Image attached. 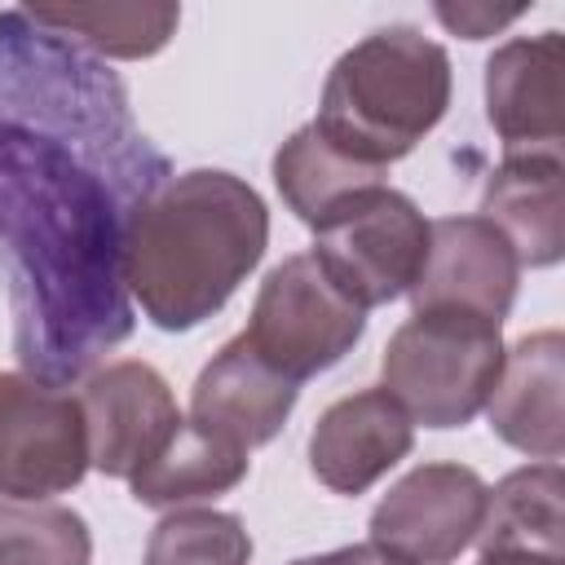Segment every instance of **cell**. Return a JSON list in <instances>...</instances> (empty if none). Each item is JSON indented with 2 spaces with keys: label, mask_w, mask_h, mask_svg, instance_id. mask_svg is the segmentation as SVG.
<instances>
[{
  "label": "cell",
  "mask_w": 565,
  "mask_h": 565,
  "mask_svg": "<svg viewBox=\"0 0 565 565\" xmlns=\"http://www.w3.org/2000/svg\"><path fill=\"white\" fill-rule=\"evenodd\" d=\"M265 199L234 172L190 168L154 181L124 216L119 282L159 331H194L260 265Z\"/></svg>",
  "instance_id": "cell-1"
},
{
  "label": "cell",
  "mask_w": 565,
  "mask_h": 565,
  "mask_svg": "<svg viewBox=\"0 0 565 565\" xmlns=\"http://www.w3.org/2000/svg\"><path fill=\"white\" fill-rule=\"evenodd\" d=\"M450 106V57L419 26L393 22L335 57L322 84L318 128L353 159L388 168L406 159Z\"/></svg>",
  "instance_id": "cell-2"
},
{
  "label": "cell",
  "mask_w": 565,
  "mask_h": 565,
  "mask_svg": "<svg viewBox=\"0 0 565 565\" xmlns=\"http://www.w3.org/2000/svg\"><path fill=\"white\" fill-rule=\"evenodd\" d=\"M503 371L499 322L468 313H411L384 344V393L424 428L472 424Z\"/></svg>",
  "instance_id": "cell-3"
},
{
  "label": "cell",
  "mask_w": 565,
  "mask_h": 565,
  "mask_svg": "<svg viewBox=\"0 0 565 565\" xmlns=\"http://www.w3.org/2000/svg\"><path fill=\"white\" fill-rule=\"evenodd\" d=\"M362 331L366 309L331 282L313 252H296L265 274L247 331L238 335L282 380L305 384L318 371L335 366L362 340Z\"/></svg>",
  "instance_id": "cell-4"
},
{
  "label": "cell",
  "mask_w": 565,
  "mask_h": 565,
  "mask_svg": "<svg viewBox=\"0 0 565 565\" xmlns=\"http://www.w3.org/2000/svg\"><path fill=\"white\" fill-rule=\"evenodd\" d=\"M309 252L353 305L375 309L411 291L428 252V221L411 194L375 185L322 225Z\"/></svg>",
  "instance_id": "cell-5"
},
{
  "label": "cell",
  "mask_w": 565,
  "mask_h": 565,
  "mask_svg": "<svg viewBox=\"0 0 565 565\" xmlns=\"http://www.w3.org/2000/svg\"><path fill=\"white\" fill-rule=\"evenodd\" d=\"M88 472V433L79 397L0 371V494L9 503H44Z\"/></svg>",
  "instance_id": "cell-6"
},
{
  "label": "cell",
  "mask_w": 565,
  "mask_h": 565,
  "mask_svg": "<svg viewBox=\"0 0 565 565\" xmlns=\"http://www.w3.org/2000/svg\"><path fill=\"white\" fill-rule=\"evenodd\" d=\"M486 490L468 463H419L375 503L371 543L397 565H450L481 530Z\"/></svg>",
  "instance_id": "cell-7"
},
{
  "label": "cell",
  "mask_w": 565,
  "mask_h": 565,
  "mask_svg": "<svg viewBox=\"0 0 565 565\" xmlns=\"http://www.w3.org/2000/svg\"><path fill=\"white\" fill-rule=\"evenodd\" d=\"M79 411L88 433V468L119 481H132L181 428L168 380L137 358H119L93 371L84 380Z\"/></svg>",
  "instance_id": "cell-8"
},
{
  "label": "cell",
  "mask_w": 565,
  "mask_h": 565,
  "mask_svg": "<svg viewBox=\"0 0 565 565\" xmlns=\"http://www.w3.org/2000/svg\"><path fill=\"white\" fill-rule=\"evenodd\" d=\"M521 265L508 238L481 216L428 221V252L411 282L415 313H468L499 322L516 300Z\"/></svg>",
  "instance_id": "cell-9"
},
{
  "label": "cell",
  "mask_w": 565,
  "mask_h": 565,
  "mask_svg": "<svg viewBox=\"0 0 565 565\" xmlns=\"http://www.w3.org/2000/svg\"><path fill=\"white\" fill-rule=\"evenodd\" d=\"M415 446L411 415L384 388H358L335 397L309 433V468L335 494L371 490Z\"/></svg>",
  "instance_id": "cell-10"
},
{
  "label": "cell",
  "mask_w": 565,
  "mask_h": 565,
  "mask_svg": "<svg viewBox=\"0 0 565 565\" xmlns=\"http://www.w3.org/2000/svg\"><path fill=\"white\" fill-rule=\"evenodd\" d=\"M561 75H565L561 31L516 35L490 53L486 119L499 132L503 154L561 150V102H565Z\"/></svg>",
  "instance_id": "cell-11"
},
{
  "label": "cell",
  "mask_w": 565,
  "mask_h": 565,
  "mask_svg": "<svg viewBox=\"0 0 565 565\" xmlns=\"http://www.w3.org/2000/svg\"><path fill=\"white\" fill-rule=\"evenodd\" d=\"M300 384L282 380L274 366H265L243 335L221 344V353L199 371L194 393H190V424L238 446L256 450L274 441L296 406Z\"/></svg>",
  "instance_id": "cell-12"
},
{
  "label": "cell",
  "mask_w": 565,
  "mask_h": 565,
  "mask_svg": "<svg viewBox=\"0 0 565 565\" xmlns=\"http://www.w3.org/2000/svg\"><path fill=\"white\" fill-rule=\"evenodd\" d=\"M561 393H565V335L552 327L521 335L512 349H503V371L486 402L494 437L530 459L556 463L565 450Z\"/></svg>",
  "instance_id": "cell-13"
},
{
  "label": "cell",
  "mask_w": 565,
  "mask_h": 565,
  "mask_svg": "<svg viewBox=\"0 0 565 565\" xmlns=\"http://www.w3.org/2000/svg\"><path fill=\"white\" fill-rule=\"evenodd\" d=\"M481 221H490L516 265L547 269L565 256V185H561V150H516L486 177Z\"/></svg>",
  "instance_id": "cell-14"
},
{
  "label": "cell",
  "mask_w": 565,
  "mask_h": 565,
  "mask_svg": "<svg viewBox=\"0 0 565 565\" xmlns=\"http://www.w3.org/2000/svg\"><path fill=\"white\" fill-rule=\"evenodd\" d=\"M274 185L282 203L305 221L313 234L331 225L344 207H353L366 190L384 185V168H371L344 154L318 124L296 128L274 154Z\"/></svg>",
  "instance_id": "cell-15"
},
{
  "label": "cell",
  "mask_w": 565,
  "mask_h": 565,
  "mask_svg": "<svg viewBox=\"0 0 565 565\" xmlns=\"http://www.w3.org/2000/svg\"><path fill=\"white\" fill-rule=\"evenodd\" d=\"M481 552H565V477L561 463H530L486 490V516L472 539Z\"/></svg>",
  "instance_id": "cell-16"
},
{
  "label": "cell",
  "mask_w": 565,
  "mask_h": 565,
  "mask_svg": "<svg viewBox=\"0 0 565 565\" xmlns=\"http://www.w3.org/2000/svg\"><path fill=\"white\" fill-rule=\"evenodd\" d=\"M243 477H247V450L181 419L172 441L128 481V490L141 508L177 512L185 503H203V499L234 490Z\"/></svg>",
  "instance_id": "cell-17"
},
{
  "label": "cell",
  "mask_w": 565,
  "mask_h": 565,
  "mask_svg": "<svg viewBox=\"0 0 565 565\" xmlns=\"http://www.w3.org/2000/svg\"><path fill=\"white\" fill-rule=\"evenodd\" d=\"M53 40L84 44L102 57H150L159 53L181 22L177 4H71V9H22Z\"/></svg>",
  "instance_id": "cell-18"
},
{
  "label": "cell",
  "mask_w": 565,
  "mask_h": 565,
  "mask_svg": "<svg viewBox=\"0 0 565 565\" xmlns=\"http://www.w3.org/2000/svg\"><path fill=\"white\" fill-rule=\"evenodd\" d=\"M4 565H88L93 534L75 508L62 503H0Z\"/></svg>",
  "instance_id": "cell-19"
},
{
  "label": "cell",
  "mask_w": 565,
  "mask_h": 565,
  "mask_svg": "<svg viewBox=\"0 0 565 565\" xmlns=\"http://www.w3.org/2000/svg\"><path fill=\"white\" fill-rule=\"evenodd\" d=\"M252 534L234 512L216 508H177L168 512L146 543V565H247Z\"/></svg>",
  "instance_id": "cell-20"
},
{
  "label": "cell",
  "mask_w": 565,
  "mask_h": 565,
  "mask_svg": "<svg viewBox=\"0 0 565 565\" xmlns=\"http://www.w3.org/2000/svg\"><path fill=\"white\" fill-rule=\"evenodd\" d=\"M433 13H437V22L450 26L455 35H463V40H486V35L512 26V22L525 13V4H512V9H494V4H437Z\"/></svg>",
  "instance_id": "cell-21"
},
{
  "label": "cell",
  "mask_w": 565,
  "mask_h": 565,
  "mask_svg": "<svg viewBox=\"0 0 565 565\" xmlns=\"http://www.w3.org/2000/svg\"><path fill=\"white\" fill-rule=\"evenodd\" d=\"M291 565H397L388 552H380L375 543H349L335 552H318V556H300Z\"/></svg>",
  "instance_id": "cell-22"
},
{
  "label": "cell",
  "mask_w": 565,
  "mask_h": 565,
  "mask_svg": "<svg viewBox=\"0 0 565 565\" xmlns=\"http://www.w3.org/2000/svg\"><path fill=\"white\" fill-rule=\"evenodd\" d=\"M477 565H561V556H534V552H481Z\"/></svg>",
  "instance_id": "cell-23"
},
{
  "label": "cell",
  "mask_w": 565,
  "mask_h": 565,
  "mask_svg": "<svg viewBox=\"0 0 565 565\" xmlns=\"http://www.w3.org/2000/svg\"><path fill=\"white\" fill-rule=\"evenodd\" d=\"M0 565H4V547H0Z\"/></svg>",
  "instance_id": "cell-24"
}]
</instances>
